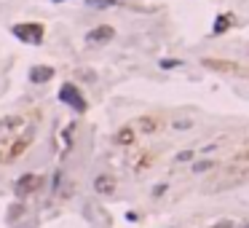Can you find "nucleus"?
Segmentation results:
<instances>
[{
    "label": "nucleus",
    "mask_w": 249,
    "mask_h": 228,
    "mask_svg": "<svg viewBox=\"0 0 249 228\" xmlns=\"http://www.w3.org/2000/svg\"><path fill=\"white\" fill-rule=\"evenodd\" d=\"M8 142V151L0 156V161H14L22 156V151L32 142V129L27 118L22 116H6L0 121V148Z\"/></svg>",
    "instance_id": "obj_1"
},
{
    "label": "nucleus",
    "mask_w": 249,
    "mask_h": 228,
    "mask_svg": "<svg viewBox=\"0 0 249 228\" xmlns=\"http://www.w3.org/2000/svg\"><path fill=\"white\" fill-rule=\"evenodd\" d=\"M11 32L19 38V41L29 43V46H38V43H43V24L38 22H24V24H14Z\"/></svg>",
    "instance_id": "obj_2"
},
{
    "label": "nucleus",
    "mask_w": 249,
    "mask_h": 228,
    "mask_svg": "<svg viewBox=\"0 0 249 228\" xmlns=\"http://www.w3.org/2000/svg\"><path fill=\"white\" fill-rule=\"evenodd\" d=\"M59 100H62L64 105H70L75 113H83V110H86V100L81 97V91H78L73 83H64V86L59 89Z\"/></svg>",
    "instance_id": "obj_3"
},
{
    "label": "nucleus",
    "mask_w": 249,
    "mask_h": 228,
    "mask_svg": "<svg viewBox=\"0 0 249 228\" xmlns=\"http://www.w3.org/2000/svg\"><path fill=\"white\" fill-rule=\"evenodd\" d=\"M43 185V177L41 175H22L16 180V185H14V191H16V196H29V193H35L38 188Z\"/></svg>",
    "instance_id": "obj_4"
},
{
    "label": "nucleus",
    "mask_w": 249,
    "mask_h": 228,
    "mask_svg": "<svg viewBox=\"0 0 249 228\" xmlns=\"http://www.w3.org/2000/svg\"><path fill=\"white\" fill-rule=\"evenodd\" d=\"M113 38H116V30L110 24H99V27H94L86 35V43L88 46H102V43H110Z\"/></svg>",
    "instance_id": "obj_5"
},
{
    "label": "nucleus",
    "mask_w": 249,
    "mask_h": 228,
    "mask_svg": "<svg viewBox=\"0 0 249 228\" xmlns=\"http://www.w3.org/2000/svg\"><path fill=\"white\" fill-rule=\"evenodd\" d=\"M51 78H54V70L46 67V64H38V67L29 70V81L32 83H46V81H51Z\"/></svg>",
    "instance_id": "obj_6"
},
{
    "label": "nucleus",
    "mask_w": 249,
    "mask_h": 228,
    "mask_svg": "<svg viewBox=\"0 0 249 228\" xmlns=\"http://www.w3.org/2000/svg\"><path fill=\"white\" fill-rule=\"evenodd\" d=\"M94 191H97V193H113V191H116V177L99 175L97 180H94Z\"/></svg>",
    "instance_id": "obj_7"
},
{
    "label": "nucleus",
    "mask_w": 249,
    "mask_h": 228,
    "mask_svg": "<svg viewBox=\"0 0 249 228\" xmlns=\"http://www.w3.org/2000/svg\"><path fill=\"white\" fill-rule=\"evenodd\" d=\"M132 140H134V132H132V129H121V132L116 135V142H118V145H129Z\"/></svg>",
    "instance_id": "obj_8"
},
{
    "label": "nucleus",
    "mask_w": 249,
    "mask_h": 228,
    "mask_svg": "<svg viewBox=\"0 0 249 228\" xmlns=\"http://www.w3.org/2000/svg\"><path fill=\"white\" fill-rule=\"evenodd\" d=\"M134 129H139V132H153V129H156V121H153V118H139V121L134 123Z\"/></svg>",
    "instance_id": "obj_9"
},
{
    "label": "nucleus",
    "mask_w": 249,
    "mask_h": 228,
    "mask_svg": "<svg viewBox=\"0 0 249 228\" xmlns=\"http://www.w3.org/2000/svg\"><path fill=\"white\" fill-rule=\"evenodd\" d=\"M86 6H91V8H113V6H118V0H86Z\"/></svg>",
    "instance_id": "obj_10"
},
{
    "label": "nucleus",
    "mask_w": 249,
    "mask_h": 228,
    "mask_svg": "<svg viewBox=\"0 0 249 228\" xmlns=\"http://www.w3.org/2000/svg\"><path fill=\"white\" fill-rule=\"evenodd\" d=\"M225 24H228V19H225V16H220V19H217V27H215V32H225Z\"/></svg>",
    "instance_id": "obj_11"
},
{
    "label": "nucleus",
    "mask_w": 249,
    "mask_h": 228,
    "mask_svg": "<svg viewBox=\"0 0 249 228\" xmlns=\"http://www.w3.org/2000/svg\"><path fill=\"white\" fill-rule=\"evenodd\" d=\"M188 158H193V153L190 151H182L180 156H177V161H188Z\"/></svg>",
    "instance_id": "obj_12"
},
{
    "label": "nucleus",
    "mask_w": 249,
    "mask_h": 228,
    "mask_svg": "<svg viewBox=\"0 0 249 228\" xmlns=\"http://www.w3.org/2000/svg\"><path fill=\"white\" fill-rule=\"evenodd\" d=\"M177 64H180V62H174V59H163L161 67H177Z\"/></svg>",
    "instance_id": "obj_13"
},
{
    "label": "nucleus",
    "mask_w": 249,
    "mask_h": 228,
    "mask_svg": "<svg viewBox=\"0 0 249 228\" xmlns=\"http://www.w3.org/2000/svg\"><path fill=\"white\" fill-rule=\"evenodd\" d=\"M190 126V121H174V129H188Z\"/></svg>",
    "instance_id": "obj_14"
},
{
    "label": "nucleus",
    "mask_w": 249,
    "mask_h": 228,
    "mask_svg": "<svg viewBox=\"0 0 249 228\" xmlns=\"http://www.w3.org/2000/svg\"><path fill=\"white\" fill-rule=\"evenodd\" d=\"M215 228H233L231 223H220V226H215Z\"/></svg>",
    "instance_id": "obj_15"
},
{
    "label": "nucleus",
    "mask_w": 249,
    "mask_h": 228,
    "mask_svg": "<svg viewBox=\"0 0 249 228\" xmlns=\"http://www.w3.org/2000/svg\"><path fill=\"white\" fill-rule=\"evenodd\" d=\"M54 3H64V0H54Z\"/></svg>",
    "instance_id": "obj_16"
},
{
    "label": "nucleus",
    "mask_w": 249,
    "mask_h": 228,
    "mask_svg": "<svg viewBox=\"0 0 249 228\" xmlns=\"http://www.w3.org/2000/svg\"><path fill=\"white\" fill-rule=\"evenodd\" d=\"M244 228H249V226H244Z\"/></svg>",
    "instance_id": "obj_17"
}]
</instances>
